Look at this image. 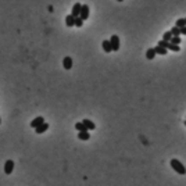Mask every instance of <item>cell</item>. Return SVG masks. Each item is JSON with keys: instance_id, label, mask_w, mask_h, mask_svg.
<instances>
[{"instance_id": "obj_25", "label": "cell", "mask_w": 186, "mask_h": 186, "mask_svg": "<svg viewBox=\"0 0 186 186\" xmlns=\"http://www.w3.org/2000/svg\"><path fill=\"white\" fill-rule=\"evenodd\" d=\"M185 24H186V18H185Z\"/></svg>"}, {"instance_id": "obj_18", "label": "cell", "mask_w": 186, "mask_h": 186, "mask_svg": "<svg viewBox=\"0 0 186 186\" xmlns=\"http://www.w3.org/2000/svg\"><path fill=\"white\" fill-rule=\"evenodd\" d=\"M167 50H171V52H175V53H178V52H181V47L179 46H176V45H168V49Z\"/></svg>"}, {"instance_id": "obj_20", "label": "cell", "mask_w": 186, "mask_h": 186, "mask_svg": "<svg viewBox=\"0 0 186 186\" xmlns=\"http://www.w3.org/2000/svg\"><path fill=\"white\" fill-rule=\"evenodd\" d=\"M171 37H172V33H171V31H167L164 35H163V40H165V42H170Z\"/></svg>"}, {"instance_id": "obj_22", "label": "cell", "mask_w": 186, "mask_h": 186, "mask_svg": "<svg viewBox=\"0 0 186 186\" xmlns=\"http://www.w3.org/2000/svg\"><path fill=\"white\" fill-rule=\"evenodd\" d=\"M83 25V21H82V18H79V17H76L75 18V24H74V27H82Z\"/></svg>"}, {"instance_id": "obj_17", "label": "cell", "mask_w": 186, "mask_h": 186, "mask_svg": "<svg viewBox=\"0 0 186 186\" xmlns=\"http://www.w3.org/2000/svg\"><path fill=\"white\" fill-rule=\"evenodd\" d=\"M175 27L176 28H183V27H186V24H185V18H178L176 20V22H175Z\"/></svg>"}, {"instance_id": "obj_7", "label": "cell", "mask_w": 186, "mask_h": 186, "mask_svg": "<svg viewBox=\"0 0 186 186\" xmlns=\"http://www.w3.org/2000/svg\"><path fill=\"white\" fill-rule=\"evenodd\" d=\"M42 124H45V118L43 117H36L33 121L31 122V127L35 129V128H37V127H40Z\"/></svg>"}, {"instance_id": "obj_12", "label": "cell", "mask_w": 186, "mask_h": 186, "mask_svg": "<svg viewBox=\"0 0 186 186\" xmlns=\"http://www.w3.org/2000/svg\"><path fill=\"white\" fill-rule=\"evenodd\" d=\"M78 139H81V140H89V139H91L89 131H86V132H79L78 133Z\"/></svg>"}, {"instance_id": "obj_24", "label": "cell", "mask_w": 186, "mask_h": 186, "mask_svg": "<svg viewBox=\"0 0 186 186\" xmlns=\"http://www.w3.org/2000/svg\"><path fill=\"white\" fill-rule=\"evenodd\" d=\"M117 1H124V0H117Z\"/></svg>"}, {"instance_id": "obj_10", "label": "cell", "mask_w": 186, "mask_h": 186, "mask_svg": "<svg viewBox=\"0 0 186 186\" xmlns=\"http://www.w3.org/2000/svg\"><path fill=\"white\" fill-rule=\"evenodd\" d=\"M157 56L154 52V47H150L147 49V52H146V59L147 60H154V57Z\"/></svg>"}, {"instance_id": "obj_1", "label": "cell", "mask_w": 186, "mask_h": 186, "mask_svg": "<svg viewBox=\"0 0 186 186\" xmlns=\"http://www.w3.org/2000/svg\"><path fill=\"white\" fill-rule=\"evenodd\" d=\"M170 164H171V168L175 171L176 174H179V175H185V174H186V168L183 167V164H182L179 160L172 158L170 161Z\"/></svg>"}, {"instance_id": "obj_3", "label": "cell", "mask_w": 186, "mask_h": 186, "mask_svg": "<svg viewBox=\"0 0 186 186\" xmlns=\"http://www.w3.org/2000/svg\"><path fill=\"white\" fill-rule=\"evenodd\" d=\"M89 6L88 4H82L81 7V14H79V18H82V21H86L89 18Z\"/></svg>"}, {"instance_id": "obj_26", "label": "cell", "mask_w": 186, "mask_h": 186, "mask_svg": "<svg viewBox=\"0 0 186 186\" xmlns=\"http://www.w3.org/2000/svg\"><path fill=\"white\" fill-rule=\"evenodd\" d=\"M0 124H1V120H0Z\"/></svg>"}, {"instance_id": "obj_6", "label": "cell", "mask_w": 186, "mask_h": 186, "mask_svg": "<svg viewBox=\"0 0 186 186\" xmlns=\"http://www.w3.org/2000/svg\"><path fill=\"white\" fill-rule=\"evenodd\" d=\"M82 124L85 125V128L88 129V131H93V129H96V125L93 121H91V120H88V118H85L83 121H82Z\"/></svg>"}, {"instance_id": "obj_9", "label": "cell", "mask_w": 186, "mask_h": 186, "mask_svg": "<svg viewBox=\"0 0 186 186\" xmlns=\"http://www.w3.org/2000/svg\"><path fill=\"white\" fill-rule=\"evenodd\" d=\"M49 129V124L47 122H45V124H42L40 127H37V128H35V132L37 133V135H40V133H43V132H46Z\"/></svg>"}, {"instance_id": "obj_4", "label": "cell", "mask_w": 186, "mask_h": 186, "mask_svg": "<svg viewBox=\"0 0 186 186\" xmlns=\"http://www.w3.org/2000/svg\"><path fill=\"white\" fill-rule=\"evenodd\" d=\"M13 171H14V161L13 160H7L4 163V174L6 175H10Z\"/></svg>"}, {"instance_id": "obj_14", "label": "cell", "mask_w": 186, "mask_h": 186, "mask_svg": "<svg viewBox=\"0 0 186 186\" xmlns=\"http://www.w3.org/2000/svg\"><path fill=\"white\" fill-rule=\"evenodd\" d=\"M154 52H156V54H160V56H165V54L168 53L167 49H163V47H160V46H156Z\"/></svg>"}, {"instance_id": "obj_2", "label": "cell", "mask_w": 186, "mask_h": 186, "mask_svg": "<svg viewBox=\"0 0 186 186\" xmlns=\"http://www.w3.org/2000/svg\"><path fill=\"white\" fill-rule=\"evenodd\" d=\"M110 45H111V50H112V52H118V50H120V46H121L120 36L112 35V36L110 37Z\"/></svg>"}, {"instance_id": "obj_16", "label": "cell", "mask_w": 186, "mask_h": 186, "mask_svg": "<svg viewBox=\"0 0 186 186\" xmlns=\"http://www.w3.org/2000/svg\"><path fill=\"white\" fill-rule=\"evenodd\" d=\"M181 42H182V39L179 36H172V37H171V40H170L171 45H176V46H179Z\"/></svg>"}, {"instance_id": "obj_5", "label": "cell", "mask_w": 186, "mask_h": 186, "mask_svg": "<svg viewBox=\"0 0 186 186\" xmlns=\"http://www.w3.org/2000/svg\"><path fill=\"white\" fill-rule=\"evenodd\" d=\"M81 7H82V4H81V3H75V4L72 6V10H71V16L74 17V18L79 17V14H81Z\"/></svg>"}, {"instance_id": "obj_15", "label": "cell", "mask_w": 186, "mask_h": 186, "mask_svg": "<svg viewBox=\"0 0 186 186\" xmlns=\"http://www.w3.org/2000/svg\"><path fill=\"white\" fill-rule=\"evenodd\" d=\"M75 129H76L78 132H86V131H88V129L85 128V125H83L82 122H76V124H75Z\"/></svg>"}, {"instance_id": "obj_8", "label": "cell", "mask_w": 186, "mask_h": 186, "mask_svg": "<svg viewBox=\"0 0 186 186\" xmlns=\"http://www.w3.org/2000/svg\"><path fill=\"white\" fill-rule=\"evenodd\" d=\"M63 67L65 69H71L72 68V59L71 57H64V60H63Z\"/></svg>"}, {"instance_id": "obj_19", "label": "cell", "mask_w": 186, "mask_h": 186, "mask_svg": "<svg viewBox=\"0 0 186 186\" xmlns=\"http://www.w3.org/2000/svg\"><path fill=\"white\" fill-rule=\"evenodd\" d=\"M171 33H172V36H181V29L176 27H172L171 28Z\"/></svg>"}, {"instance_id": "obj_23", "label": "cell", "mask_w": 186, "mask_h": 186, "mask_svg": "<svg viewBox=\"0 0 186 186\" xmlns=\"http://www.w3.org/2000/svg\"><path fill=\"white\" fill-rule=\"evenodd\" d=\"M181 35H186V27L181 28Z\"/></svg>"}, {"instance_id": "obj_11", "label": "cell", "mask_w": 186, "mask_h": 186, "mask_svg": "<svg viewBox=\"0 0 186 186\" xmlns=\"http://www.w3.org/2000/svg\"><path fill=\"white\" fill-rule=\"evenodd\" d=\"M101 47H103V50H104L106 53H110V52H112V50H111V45H110V40H103V43H101Z\"/></svg>"}, {"instance_id": "obj_21", "label": "cell", "mask_w": 186, "mask_h": 186, "mask_svg": "<svg viewBox=\"0 0 186 186\" xmlns=\"http://www.w3.org/2000/svg\"><path fill=\"white\" fill-rule=\"evenodd\" d=\"M168 45H170V42H165V40H158V45L157 46H160V47H163V49H168Z\"/></svg>"}, {"instance_id": "obj_13", "label": "cell", "mask_w": 186, "mask_h": 186, "mask_svg": "<svg viewBox=\"0 0 186 186\" xmlns=\"http://www.w3.org/2000/svg\"><path fill=\"white\" fill-rule=\"evenodd\" d=\"M74 24H75V18L71 14L65 17V25L67 27H74Z\"/></svg>"}]
</instances>
